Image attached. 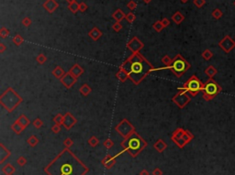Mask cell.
<instances>
[{
    "instance_id": "cell-1",
    "label": "cell",
    "mask_w": 235,
    "mask_h": 175,
    "mask_svg": "<svg viewBox=\"0 0 235 175\" xmlns=\"http://www.w3.org/2000/svg\"><path fill=\"white\" fill-rule=\"evenodd\" d=\"M120 68L128 73L129 79L136 85H140L151 72H154V66L140 52L131 53L128 59L122 62Z\"/></svg>"
},
{
    "instance_id": "cell-2",
    "label": "cell",
    "mask_w": 235,
    "mask_h": 175,
    "mask_svg": "<svg viewBox=\"0 0 235 175\" xmlns=\"http://www.w3.org/2000/svg\"><path fill=\"white\" fill-rule=\"evenodd\" d=\"M146 142L143 140L138 133L135 131L130 136L126 138L122 142L121 146L124 151H128L132 157H136L139 152H141L146 146Z\"/></svg>"
},
{
    "instance_id": "cell-3",
    "label": "cell",
    "mask_w": 235,
    "mask_h": 175,
    "mask_svg": "<svg viewBox=\"0 0 235 175\" xmlns=\"http://www.w3.org/2000/svg\"><path fill=\"white\" fill-rule=\"evenodd\" d=\"M22 101V97L11 87H8L0 96V104L8 113H12Z\"/></svg>"
},
{
    "instance_id": "cell-4",
    "label": "cell",
    "mask_w": 235,
    "mask_h": 175,
    "mask_svg": "<svg viewBox=\"0 0 235 175\" xmlns=\"http://www.w3.org/2000/svg\"><path fill=\"white\" fill-rule=\"evenodd\" d=\"M190 63L181 54H176L173 58L172 63L169 66H164V67L162 68L154 69V72L161 70H170L176 77L180 78L184 75V73H186L190 69Z\"/></svg>"
},
{
    "instance_id": "cell-5",
    "label": "cell",
    "mask_w": 235,
    "mask_h": 175,
    "mask_svg": "<svg viewBox=\"0 0 235 175\" xmlns=\"http://www.w3.org/2000/svg\"><path fill=\"white\" fill-rule=\"evenodd\" d=\"M222 91L221 86L213 78H208L206 82H204L202 89V96L206 101H210L214 99Z\"/></svg>"
},
{
    "instance_id": "cell-6",
    "label": "cell",
    "mask_w": 235,
    "mask_h": 175,
    "mask_svg": "<svg viewBox=\"0 0 235 175\" xmlns=\"http://www.w3.org/2000/svg\"><path fill=\"white\" fill-rule=\"evenodd\" d=\"M204 82H201L196 75H192L182 87H179L185 91H187L191 96H196L199 92H202Z\"/></svg>"
},
{
    "instance_id": "cell-7",
    "label": "cell",
    "mask_w": 235,
    "mask_h": 175,
    "mask_svg": "<svg viewBox=\"0 0 235 175\" xmlns=\"http://www.w3.org/2000/svg\"><path fill=\"white\" fill-rule=\"evenodd\" d=\"M115 129L124 138H128L129 136H130L132 134L133 132H135V128H134L133 125L126 118L122 119L119 124H117L115 128Z\"/></svg>"
},
{
    "instance_id": "cell-8",
    "label": "cell",
    "mask_w": 235,
    "mask_h": 175,
    "mask_svg": "<svg viewBox=\"0 0 235 175\" xmlns=\"http://www.w3.org/2000/svg\"><path fill=\"white\" fill-rule=\"evenodd\" d=\"M172 101L182 109L185 106H187V104L191 101V96L187 91L178 88V92L173 96Z\"/></svg>"
},
{
    "instance_id": "cell-9",
    "label": "cell",
    "mask_w": 235,
    "mask_h": 175,
    "mask_svg": "<svg viewBox=\"0 0 235 175\" xmlns=\"http://www.w3.org/2000/svg\"><path fill=\"white\" fill-rule=\"evenodd\" d=\"M219 46L225 53H230L235 48V40L231 39V36L226 35L221 40H220Z\"/></svg>"
},
{
    "instance_id": "cell-10",
    "label": "cell",
    "mask_w": 235,
    "mask_h": 175,
    "mask_svg": "<svg viewBox=\"0 0 235 175\" xmlns=\"http://www.w3.org/2000/svg\"><path fill=\"white\" fill-rule=\"evenodd\" d=\"M185 132H186V130H185L184 128H178L177 129H175L174 132H173V134H172V140L174 141V142L177 145L179 148H184L185 146L187 145L186 143V141L184 140V135H185Z\"/></svg>"
},
{
    "instance_id": "cell-11",
    "label": "cell",
    "mask_w": 235,
    "mask_h": 175,
    "mask_svg": "<svg viewBox=\"0 0 235 175\" xmlns=\"http://www.w3.org/2000/svg\"><path fill=\"white\" fill-rule=\"evenodd\" d=\"M143 46H144V44L142 43L141 41L136 37L132 38V39H130L128 42V44H127V48L130 49L132 53L140 52V51L142 48H143Z\"/></svg>"
},
{
    "instance_id": "cell-12",
    "label": "cell",
    "mask_w": 235,
    "mask_h": 175,
    "mask_svg": "<svg viewBox=\"0 0 235 175\" xmlns=\"http://www.w3.org/2000/svg\"><path fill=\"white\" fill-rule=\"evenodd\" d=\"M74 162H63L60 165V172L63 175H73L74 174V165L79 162V161L75 158L73 161Z\"/></svg>"
},
{
    "instance_id": "cell-13",
    "label": "cell",
    "mask_w": 235,
    "mask_h": 175,
    "mask_svg": "<svg viewBox=\"0 0 235 175\" xmlns=\"http://www.w3.org/2000/svg\"><path fill=\"white\" fill-rule=\"evenodd\" d=\"M60 81L67 89H70L77 82V78H75L74 75H72L69 72H67L60 79Z\"/></svg>"
},
{
    "instance_id": "cell-14",
    "label": "cell",
    "mask_w": 235,
    "mask_h": 175,
    "mask_svg": "<svg viewBox=\"0 0 235 175\" xmlns=\"http://www.w3.org/2000/svg\"><path fill=\"white\" fill-rule=\"evenodd\" d=\"M76 123H77V119L75 118L74 116L70 112H66V113L64 114V120H63V126L66 129H70V128H72Z\"/></svg>"
},
{
    "instance_id": "cell-15",
    "label": "cell",
    "mask_w": 235,
    "mask_h": 175,
    "mask_svg": "<svg viewBox=\"0 0 235 175\" xmlns=\"http://www.w3.org/2000/svg\"><path fill=\"white\" fill-rule=\"evenodd\" d=\"M72 75H74L75 78H78L79 76H81L82 74L84 73V69L81 67V66L78 63H74L72 67L70 68V70L68 71Z\"/></svg>"
},
{
    "instance_id": "cell-16",
    "label": "cell",
    "mask_w": 235,
    "mask_h": 175,
    "mask_svg": "<svg viewBox=\"0 0 235 175\" xmlns=\"http://www.w3.org/2000/svg\"><path fill=\"white\" fill-rule=\"evenodd\" d=\"M116 77H117V80L120 81L121 82H126V81H127V80L129 79L128 73L126 72L123 69H121V68H120V70L117 72V73H116Z\"/></svg>"
},
{
    "instance_id": "cell-17",
    "label": "cell",
    "mask_w": 235,
    "mask_h": 175,
    "mask_svg": "<svg viewBox=\"0 0 235 175\" xmlns=\"http://www.w3.org/2000/svg\"><path fill=\"white\" fill-rule=\"evenodd\" d=\"M11 129L16 133L17 135H19L20 133L25 129V128L22 126V125H21L18 120H16V121L11 125Z\"/></svg>"
},
{
    "instance_id": "cell-18",
    "label": "cell",
    "mask_w": 235,
    "mask_h": 175,
    "mask_svg": "<svg viewBox=\"0 0 235 175\" xmlns=\"http://www.w3.org/2000/svg\"><path fill=\"white\" fill-rule=\"evenodd\" d=\"M52 73L53 74V76L56 77L57 79H61L66 72H64V70L61 67V66H56V67L53 70Z\"/></svg>"
},
{
    "instance_id": "cell-19",
    "label": "cell",
    "mask_w": 235,
    "mask_h": 175,
    "mask_svg": "<svg viewBox=\"0 0 235 175\" xmlns=\"http://www.w3.org/2000/svg\"><path fill=\"white\" fill-rule=\"evenodd\" d=\"M205 73H206V75L208 78H213L216 75V74L218 73V70L214 67L213 65H209L208 68H206Z\"/></svg>"
},
{
    "instance_id": "cell-20",
    "label": "cell",
    "mask_w": 235,
    "mask_h": 175,
    "mask_svg": "<svg viewBox=\"0 0 235 175\" xmlns=\"http://www.w3.org/2000/svg\"><path fill=\"white\" fill-rule=\"evenodd\" d=\"M154 148L156 149L157 151L162 152V151H164V149L166 148V144H165V142H164V140H162V139H158V140L156 141V142L154 143Z\"/></svg>"
},
{
    "instance_id": "cell-21",
    "label": "cell",
    "mask_w": 235,
    "mask_h": 175,
    "mask_svg": "<svg viewBox=\"0 0 235 175\" xmlns=\"http://www.w3.org/2000/svg\"><path fill=\"white\" fill-rule=\"evenodd\" d=\"M92 92V88L87 85V84H84L80 88H79V93L84 95V96H87Z\"/></svg>"
},
{
    "instance_id": "cell-22",
    "label": "cell",
    "mask_w": 235,
    "mask_h": 175,
    "mask_svg": "<svg viewBox=\"0 0 235 175\" xmlns=\"http://www.w3.org/2000/svg\"><path fill=\"white\" fill-rule=\"evenodd\" d=\"M102 163L106 166L107 168H110L113 166V164L115 163V159L113 157L110 156V155H107L105 159L102 161Z\"/></svg>"
},
{
    "instance_id": "cell-23",
    "label": "cell",
    "mask_w": 235,
    "mask_h": 175,
    "mask_svg": "<svg viewBox=\"0 0 235 175\" xmlns=\"http://www.w3.org/2000/svg\"><path fill=\"white\" fill-rule=\"evenodd\" d=\"M101 35H102V33H101V31H100L98 29H97V28H95V29H92L90 32H89V36L93 39L94 40H97L100 37H101Z\"/></svg>"
},
{
    "instance_id": "cell-24",
    "label": "cell",
    "mask_w": 235,
    "mask_h": 175,
    "mask_svg": "<svg viewBox=\"0 0 235 175\" xmlns=\"http://www.w3.org/2000/svg\"><path fill=\"white\" fill-rule=\"evenodd\" d=\"M17 120H18V121L22 125V126H23L25 128H26L29 126V125L30 124V120L25 115H19V118L18 119H17Z\"/></svg>"
},
{
    "instance_id": "cell-25",
    "label": "cell",
    "mask_w": 235,
    "mask_h": 175,
    "mask_svg": "<svg viewBox=\"0 0 235 175\" xmlns=\"http://www.w3.org/2000/svg\"><path fill=\"white\" fill-rule=\"evenodd\" d=\"M3 172L6 174V175H12L14 172H15V168L11 164H6L5 167L3 168Z\"/></svg>"
},
{
    "instance_id": "cell-26",
    "label": "cell",
    "mask_w": 235,
    "mask_h": 175,
    "mask_svg": "<svg viewBox=\"0 0 235 175\" xmlns=\"http://www.w3.org/2000/svg\"><path fill=\"white\" fill-rule=\"evenodd\" d=\"M201 56H202V58L205 61H209L213 57V52L210 51V49H206L205 51L201 53Z\"/></svg>"
},
{
    "instance_id": "cell-27",
    "label": "cell",
    "mask_w": 235,
    "mask_h": 175,
    "mask_svg": "<svg viewBox=\"0 0 235 175\" xmlns=\"http://www.w3.org/2000/svg\"><path fill=\"white\" fill-rule=\"evenodd\" d=\"M63 120H64V115H62V114H57L53 118V122L54 124H57V125H63Z\"/></svg>"
},
{
    "instance_id": "cell-28",
    "label": "cell",
    "mask_w": 235,
    "mask_h": 175,
    "mask_svg": "<svg viewBox=\"0 0 235 175\" xmlns=\"http://www.w3.org/2000/svg\"><path fill=\"white\" fill-rule=\"evenodd\" d=\"M184 16L180 13V12H176L174 16H173V20L176 23V24H180L183 20H184Z\"/></svg>"
},
{
    "instance_id": "cell-29",
    "label": "cell",
    "mask_w": 235,
    "mask_h": 175,
    "mask_svg": "<svg viewBox=\"0 0 235 175\" xmlns=\"http://www.w3.org/2000/svg\"><path fill=\"white\" fill-rule=\"evenodd\" d=\"M57 6V4L53 1V0H49V1L45 4V7L49 11H53Z\"/></svg>"
},
{
    "instance_id": "cell-30",
    "label": "cell",
    "mask_w": 235,
    "mask_h": 175,
    "mask_svg": "<svg viewBox=\"0 0 235 175\" xmlns=\"http://www.w3.org/2000/svg\"><path fill=\"white\" fill-rule=\"evenodd\" d=\"M38 143H39V139H38V138H37L36 136H34V135L30 136V137L28 138V144H29L30 146H31V147L36 146Z\"/></svg>"
},
{
    "instance_id": "cell-31",
    "label": "cell",
    "mask_w": 235,
    "mask_h": 175,
    "mask_svg": "<svg viewBox=\"0 0 235 175\" xmlns=\"http://www.w3.org/2000/svg\"><path fill=\"white\" fill-rule=\"evenodd\" d=\"M194 138V135L192 134V133L188 130H186V132H185V135H184V140L186 141V143H189L190 141Z\"/></svg>"
},
{
    "instance_id": "cell-32",
    "label": "cell",
    "mask_w": 235,
    "mask_h": 175,
    "mask_svg": "<svg viewBox=\"0 0 235 175\" xmlns=\"http://www.w3.org/2000/svg\"><path fill=\"white\" fill-rule=\"evenodd\" d=\"M223 13L221 9H219V8H216V9H214L212 11V16L215 19H220L221 16H222Z\"/></svg>"
},
{
    "instance_id": "cell-33",
    "label": "cell",
    "mask_w": 235,
    "mask_h": 175,
    "mask_svg": "<svg viewBox=\"0 0 235 175\" xmlns=\"http://www.w3.org/2000/svg\"><path fill=\"white\" fill-rule=\"evenodd\" d=\"M36 61L38 63L40 64H43L44 62H46L47 61V57L43 54V53H40L37 57H36Z\"/></svg>"
},
{
    "instance_id": "cell-34",
    "label": "cell",
    "mask_w": 235,
    "mask_h": 175,
    "mask_svg": "<svg viewBox=\"0 0 235 175\" xmlns=\"http://www.w3.org/2000/svg\"><path fill=\"white\" fill-rule=\"evenodd\" d=\"M172 61L173 59H171L169 55H164L162 59H161V62L165 65V66H169L171 63H172Z\"/></svg>"
},
{
    "instance_id": "cell-35",
    "label": "cell",
    "mask_w": 235,
    "mask_h": 175,
    "mask_svg": "<svg viewBox=\"0 0 235 175\" xmlns=\"http://www.w3.org/2000/svg\"><path fill=\"white\" fill-rule=\"evenodd\" d=\"M98 143H99V139L97 138H96L95 136H92L88 139V144L92 147H96L97 145H98Z\"/></svg>"
},
{
    "instance_id": "cell-36",
    "label": "cell",
    "mask_w": 235,
    "mask_h": 175,
    "mask_svg": "<svg viewBox=\"0 0 235 175\" xmlns=\"http://www.w3.org/2000/svg\"><path fill=\"white\" fill-rule=\"evenodd\" d=\"M13 42L17 45V46H19L20 44H22L23 42V38L20 36V35H16L14 38H13Z\"/></svg>"
},
{
    "instance_id": "cell-37",
    "label": "cell",
    "mask_w": 235,
    "mask_h": 175,
    "mask_svg": "<svg viewBox=\"0 0 235 175\" xmlns=\"http://www.w3.org/2000/svg\"><path fill=\"white\" fill-rule=\"evenodd\" d=\"M32 124H33V126H34L36 128H40L41 127H43V120H41L40 118H37L36 119H34V121L32 122Z\"/></svg>"
},
{
    "instance_id": "cell-38",
    "label": "cell",
    "mask_w": 235,
    "mask_h": 175,
    "mask_svg": "<svg viewBox=\"0 0 235 175\" xmlns=\"http://www.w3.org/2000/svg\"><path fill=\"white\" fill-rule=\"evenodd\" d=\"M123 16H124V15H123V13H122L120 10H117V11L114 14V18H115L117 21H120V19H123Z\"/></svg>"
},
{
    "instance_id": "cell-39",
    "label": "cell",
    "mask_w": 235,
    "mask_h": 175,
    "mask_svg": "<svg viewBox=\"0 0 235 175\" xmlns=\"http://www.w3.org/2000/svg\"><path fill=\"white\" fill-rule=\"evenodd\" d=\"M73 144H74V141H73L70 138H65L64 141H63V145H64L66 148H70Z\"/></svg>"
},
{
    "instance_id": "cell-40",
    "label": "cell",
    "mask_w": 235,
    "mask_h": 175,
    "mask_svg": "<svg viewBox=\"0 0 235 175\" xmlns=\"http://www.w3.org/2000/svg\"><path fill=\"white\" fill-rule=\"evenodd\" d=\"M52 131L54 133V134H57L61 131V125H57V124H54L53 126L52 127Z\"/></svg>"
},
{
    "instance_id": "cell-41",
    "label": "cell",
    "mask_w": 235,
    "mask_h": 175,
    "mask_svg": "<svg viewBox=\"0 0 235 175\" xmlns=\"http://www.w3.org/2000/svg\"><path fill=\"white\" fill-rule=\"evenodd\" d=\"M154 29L156 30V31H161L162 29H163V28H164V26H163V24H162V22H160V21H158V22H156L154 25Z\"/></svg>"
},
{
    "instance_id": "cell-42",
    "label": "cell",
    "mask_w": 235,
    "mask_h": 175,
    "mask_svg": "<svg viewBox=\"0 0 235 175\" xmlns=\"http://www.w3.org/2000/svg\"><path fill=\"white\" fill-rule=\"evenodd\" d=\"M113 145H114V142L113 141L111 140V139H110V138H107L105 142H104V146L107 148H110L111 147H113Z\"/></svg>"
},
{
    "instance_id": "cell-43",
    "label": "cell",
    "mask_w": 235,
    "mask_h": 175,
    "mask_svg": "<svg viewBox=\"0 0 235 175\" xmlns=\"http://www.w3.org/2000/svg\"><path fill=\"white\" fill-rule=\"evenodd\" d=\"M194 4L198 7H202L206 4V1L205 0H194Z\"/></svg>"
},
{
    "instance_id": "cell-44",
    "label": "cell",
    "mask_w": 235,
    "mask_h": 175,
    "mask_svg": "<svg viewBox=\"0 0 235 175\" xmlns=\"http://www.w3.org/2000/svg\"><path fill=\"white\" fill-rule=\"evenodd\" d=\"M0 35H1V37L3 39H5L6 37H7L8 35H9V31H8L7 29H6L5 28H2L1 31H0Z\"/></svg>"
},
{
    "instance_id": "cell-45",
    "label": "cell",
    "mask_w": 235,
    "mask_h": 175,
    "mask_svg": "<svg viewBox=\"0 0 235 175\" xmlns=\"http://www.w3.org/2000/svg\"><path fill=\"white\" fill-rule=\"evenodd\" d=\"M70 9H71L72 11H74V12L76 11V10L78 9V6H77V4L75 3V2H72L71 5H70Z\"/></svg>"
},
{
    "instance_id": "cell-46",
    "label": "cell",
    "mask_w": 235,
    "mask_h": 175,
    "mask_svg": "<svg viewBox=\"0 0 235 175\" xmlns=\"http://www.w3.org/2000/svg\"><path fill=\"white\" fill-rule=\"evenodd\" d=\"M26 162H27V161H26V159H25L24 157H19V159H18V163H19L20 166L25 165V164H26Z\"/></svg>"
},
{
    "instance_id": "cell-47",
    "label": "cell",
    "mask_w": 235,
    "mask_h": 175,
    "mask_svg": "<svg viewBox=\"0 0 235 175\" xmlns=\"http://www.w3.org/2000/svg\"><path fill=\"white\" fill-rule=\"evenodd\" d=\"M113 29L115 31H120L121 29V25L120 23H116L113 25Z\"/></svg>"
},
{
    "instance_id": "cell-48",
    "label": "cell",
    "mask_w": 235,
    "mask_h": 175,
    "mask_svg": "<svg viewBox=\"0 0 235 175\" xmlns=\"http://www.w3.org/2000/svg\"><path fill=\"white\" fill-rule=\"evenodd\" d=\"M153 174H154V175H162L163 172H162V171H161L160 169L156 168V169L153 171Z\"/></svg>"
},
{
    "instance_id": "cell-49",
    "label": "cell",
    "mask_w": 235,
    "mask_h": 175,
    "mask_svg": "<svg viewBox=\"0 0 235 175\" xmlns=\"http://www.w3.org/2000/svg\"><path fill=\"white\" fill-rule=\"evenodd\" d=\"M6 49V47L4 45V43H0V53H4Z\"/></svg>"
},
{
    "instance_id": "cell-50",
    "label": "cell",
    "mask_w": 235,
    "mask_h": 175,
    "mask_svg": "<svg viewBox=\"0 0 235 175\" xmlns=\"http://www.w3.org/2000/svg\"><path fill=\"white\" fill-rule=\"evenodd\" d=\"M134 19H135V16H134L133 14H129V15L127 16V19H128L130 22H132V21L134 20Z\"/></svg>"
},
{
    "instance_id": "cell-51",
    "label": "cell",
    "mask_w": 235,
    "mask_h": 175,
    "mask_svg": "<svg viewBox=\"0 0 235 175\" xmlns=\"http://www.w3.org/2000/svg\"><path fill=\"white\" fill-rule=\"evenodd\" d=\"M23 24L25 25V26H29V25L30 24V20L29 19H25L23 20Z\"/></svg>"
},
{
    "instance_id": "cell-52",
    "label": "cell",
    "mask_w": 235,
    "mask_h": 175,
    "mask_svg": "<svg viewBox=\"0 0 235 175\" xmlns=\"http://www.w3.org/2000/svg\"><path fill=\"white\" fill-rule=\"evenodd\" d=\"M162 24H163V26H164V27H166L167 25L169 24V21L167 20V19H164V20L162 21Z\"/></svg>"
},
{
    "instance_id": "cell-53",
    "label": "cell",
    "mask_w": 235,
    "mask_h": 175,
    "mask_svg": "<svg viewBox=\"0 0 235 175\" xmlns=\"http://www.w3.org/2000/svg\"><path fill=\"white\" fill-rule=\"evenodd\" d=\"M79 8H80V9H81L82 11H84V10H86L87 6H86V5H85V4H81V5H80V6H79Z\"/></svg>"
},
{
    "instance_id": "cell-54",
    "label": "cell",
    "mask_w": 235,
    "mask_h": 175,
    "mask_svg": "<svg viewBox=\"0 0 235 175\" xmlns=\"http://www.w3.org/2000/svg\"><path fill=\"white\" fill-rule=\"evenodd\" d=\"M140 174H141V175H149V172H148L146 170H142V171H141Z\"/></svg>"
},
{
    "instance_id": "cell-55",
    "label": "cell",
    "mask_w": 235,
    "mask_h": 175,
    "mask_svg": "<svg viewBox=\"0 0 235 175\" xmlns=\"http://www.w3.org/2000/svg\"><path fill=\"white\" fill-rule=\"evenodd\" d=\"M129 6H130V9H133L134 6H135V4H134V3H130V4H129Z\"/></svg>"
},
{
    "instance_id": "cell-56",
    "label": "cell",
    "mask_w": 235,
    "mask_h": 175,
    "mask_svg": "<svg viewBox=\"0 0 235 175\" xmlns=\"http://www.w3.org/2000/svg\"><path fill=\"white\" fill-rule=\"evenodd\" d=\"M182 1H183V2H187V0H182Z\"/></svg>"
},
{
    "instance_id": "cell-57",
    "label": "cell",
    "mask_w": 235,
    "mask_h": 175,
    "mask_svg": "<svg viewBox=\"0 0 235 175\" xmlns=\"http://www.w3.org/2000/svg\"><path fill=\"white\" fill-rule=\"evenodd\" d=\"M146 2H149V1H151V0H145Z\"/></svg>"
},
{
    "instance_id": "cell-58",
    "label": "cell",
    "mask_w": 235,
    "mask_h": 175,
    "mask_svg": "<svg viewBox=\"0 0 235 175\" xmlns=\"http://www.w3.org/2000/svg\"><path fill=\"white\" fill-rule=\"evenodd\" d=\"M233 5H234V6H235V1H234V2H233Z\"/></svg>"
},
{
    "instance_id": "cell-59",
    "label": "cell",
    "mask_w": 235,
    "mask_h": 175,
    "mask_svg": "<svg viewBox=\"0 0 235 175\" xmlns=\"http://www.w3.org/2000/svg\"><path fill=\"white\" fill-rule=\"evenodd\" d=\"M68 1H73V0H68Z\"/></svg>"
},
{
    "instance_id": "cell-60",
    "label": "cell",
    "mask_w": 235,
    "mask_h": 175,
    "mask_svg": "<svg viewBox=\"0 0 235 175\" xmlns=\"http://www.w3.org/2000/svg\"><path fill=\"white\" fill-rule=\"evenodd\" d=\"M234 39H235V37H234Z\"/></svg>"
}]
</instances>
